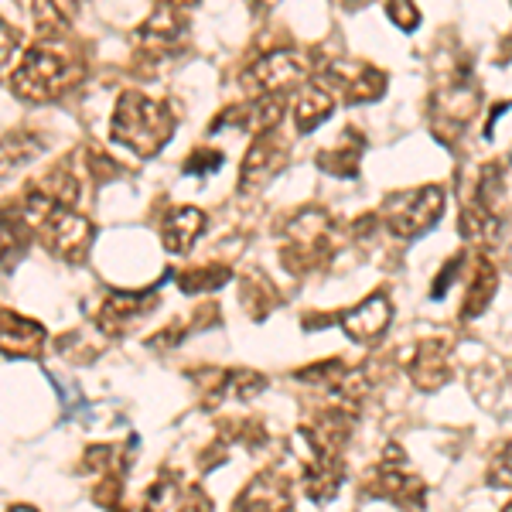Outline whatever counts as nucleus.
<instances>
[{"mask_svg": "<svg viewBox=\"0 0 512 512\" xmlns=\"http://www.w3.org/2000/svg\"><path fill=\"white\" fill-rule=\"evenodd\" d=\"M502 267H506L509 274H512V243L506 246V256H502Z\"/></svg>", "mask_w": 512, "mask_h": 512, "instance_id": "nucleus-40", "label": "nucleus"}, {"mask_svg": "<svg viewBox=\"0 0 512 512\" xmlns=\"http://www.w3.org/2000/svg\"><path fill=\"white\" fill-rule=\"evenodd\" d=\"M35 236H38L35 222L24 216L18 202H7L4 209H0V267L4 270L18 267Z\"/></svg>", "mask_w": 512, "mask_h": 512, "instance_id": "nucleus-19", "label": "nucleus"}, {"mask_svg": "<svg viewBox=\"0 0 512 512\" xmlns=\"http://www.w3.org/2000/svg\"><path fill=\"white\" fill-rule=\"evenodd\" d=\"M335 103H338L335 93L321 79L304 82V86L297 89L294 110H291L294 113V130L297 134H311V130H318L321 123L335 113Z\"/></svg>", "mask_w": 512, "mask_h": 512, "instance_id": "nucleus-20", "label": "nucleus"}, {"mask_svg": "<svg viewBox=\"0 0 512 512\" xmlns=\"http://www.w3.org/2000/svg\"><path fill=\"white\" fill-rule=\"evenodd\" d=\"M369 492L379 495V499L396 502V506L424 509V502H427L424 478L410 468V461H407V454H403L400 444H386V454L376 465L373 482H369Z\"/></svg>", "mask_w": 512, "mask_h": 512, "instance_id": "nucleus-5", "label": "nucleus"}, {"mask_svg": "<svg viewBox=\"0 0 512 512\" xmlns=\"http://www.w3.org/2000/svg\"><path fill=\"white\" fill-rule=\"evenodd\" d=\"M393 321V308H390V297L383 291L379 294H369L366 301H359L352 311H345L342 318H338V325H342V332L352 338V342H379V338L386 335V328H390Z\"/></svg>", "mask_w": 512, "mask_h": 512, "instance_id": "nucleus-16", "label": "nucleus"}, {"mask_svg": "<svg viewBox=\"0 0 512 512\" xmlns=\"http://www.w3.org/2000/svg\"><path fill=\"white\" fill-rule=\"evenodd\" d=\"M161 4H168V7H178V11H185V7H195L198 0H161Z\"/></svg>", "mask_w": 512, "mask_h": 512, "instance_id": "nucleus-39", "label": "nucleus"}, {"mask_svg": "<svg viewBox=\"0 0 512 512\" xmlns=\"http://www.w3.org/2000/svg\"><path fill=\"white\" fill-rule=\"evenodd\" d=\"M219 164H222V151H216V147H195L181 168H185V175H192V178H205V175H212Z\"/></svg>", "mask_w": 512, "mask_h": 512, "instance_id": "nucleus-33", "label": "nucleus"}, {"mask_svg": "<svg viewBox=\"0 0 512 512\" xmlns=\"http://www.w3.org/2000/svg\"><path fill=\"white\" fill-rule=\"evenodd\" d=\"M489 485L492 489H512V441L499 444L492 451V461H489Z\"/></svg>", "mask_w": 512, "mask_h": 512, "instance_id": "nucleus-32", "label": "nucleus"}, {"mask_svg": "<svg viewBox=\"0 0 512 512\" xmlns=\"http://www.w3.org/2000/svg\"><path fill=\"white\" fill-rule=\"evenodd\" d=\"M188 41V21H185V11L178 7H168L161 4L158 11L151 14L144 24L137 28L134 35V45H137V55L147 62H164L171 55H178Z\"/></svg>", "mask_w": 512, "mask_h": 512, "instance_id": "nucleus-9", "label": "nucleus"}, {"mask_svg": "<svg viewBox=\"0 0 512 512\" xmlns=\"http://www.w3.org/2000/svg\"><path fill=\"white\" fill-rule=\"evenodd\" d=\"M181 492H185V485L178 482L175 472H161L158 482L144 495V512H175L181 502Z\"/></svg>", "mask_w": 512, "mask_h": 512, "instance_id": "nucleus-29", "label": "nucleus"}, {"mask_svg": "<svg viewBox=\"0 0 512 512\" xmlns=\"http://www.w3.org/2000/svg\"><path fill=\"white\" fill-rule=\"evenodd\" d=\"M287 158H291V151L277 137V130L253 137V144L246 147L243 168H239V192H260L267 181H274L287 168Z\"/></svg>", "mask_w": 512, "mask_h": 512, "instance_id": "nucleus-12", "label": "nucleus"}, {"mask_svg": "<svg viewBox=\"0 0 512 512\" xmlns=\"http://www.w3.org/2000/svg\"><path fill=\"white\" fill-rule=\"evenodd\" d=\"M233 280V270L222 267V263H202V267L181 270L178 274V287L185 294H202V291H216V287L229 284Z\"/></svg>", "mask_w": 512, "mask_h": 512, "instance_id": "nucleus-28", "label": "nucleus"}, {"mask_svg": "<svg viewBox=\"0 0 512 512\" xmlns=\"http://www.w3.org/2000/svg\"><path fill=\"white\" fill-rule=\"evenodd\" d=\"M284 96H250L246 103L239 106H229L226 113H219V120L212 123L209 130H226V127H236V130H246V134L260 137V134H274L284 120Z\"/></svg>", "mask_w": 512, "mask_h": 512, "instance_id": "nucleus-13", "label": "nucleus"}, {"mask_svg": "<svg viewBox=\"0 0 512 512\" xmlns=\"http://www.w3.org/2000/svg\"><path fill=\"white\" fill-rule=\"evenodd\" d=\"M82 468L93 475H123L127 468V451H120L117 444H93L82 458Z\"/></svg>", "mask_w": 512, "mask_h": 512, "instance_id": "nucleus-30", "label": "nucleus"}, {"mask_svg": "<svg viewBox=\"0 0 512 512\" xmlns=\"http://www.w3.org/2000/svg\"><path fill=\"white\" fill-rule=\"evenodd\" d=\"M502 512H512V502H506V509H502Z\"/></svg>", "mask_w": 512, "mask_h": 512, "instance_id": "nucleus-43", "label": "nucleus"}, {"mask_svg": "<svg viewBox=\"0 0 512 512\" xmlns=\"http://www.w3.org/2000/svg\"><path fill=\"white\" fill-rule=\"evenodd\" d=\"M451 342L444 335H434V338H424V342L417 345L414 355H410L407 362V376L410 383L417 386V390L424 393H434L441 390L444 383L451 379Z\"/></svg>", "mask_w": 512, "mask_h": 512, "instance_id": "nucleus-15", "label": "nucleus"}, {"mask_svg": "<svg viewBox=\"0 0 512 512\" xmlns=\"http://www.w3.org/2000/svg\"><path fill=\"white\" fill-rule=\"evenodd\" d=\"M311 76V65L301 52L294 48H277L267 52L260 62L250 65V72L243 76L246 86L253 89V96H287L291 89H301Z\"/></svg>", "mask_w": 512, "mask_h": 512, "instance_id": "nucleus-6", "label": "nucleus"}, {"mask_svg": "<svg viewBox=\"0 0 512 512\" xmlns=\"http://www.w3.org/2000/svg\"><path fill=\"white\" fill-rule=\"evenodd\" d=\"M478 110V93L472 86V79L465 76H454V82L448 89H437L434 93V103H431V127H434V137L441 144H454L465 127L472 123Z\"/></svg>", "mask_w": 512, "mask_h": 512, "instance_id": "nucleus-8", "label": "nucleus"}, {"mask_svg": "<svg viewBox=\"0 0 512 512\" xmlns=\"http://www.w3.org/2000/svg\"><path fill=\"white\" fill-rule=\"evenodd\" d=\"M158 301H161L158 287H151V291H113L103 304H99L96 328L103 335H110V338H120V335L134 332L140 321L151 315Z\"/></svg>", "mask_w": 512, "mask_h": 512, "instance_id": "nucleus-11", "label": "nucleus"}, {"mask_svg": "<svg viewBox=\"0 0 512 512\" xmlns=\"http://www.w3.org/2000/svg\"><path fill=\"white\" fill-rule=\"evenodd\" d=\"M332 93L342 96L345 106H362L376 103L386 93V72H379L376 65L349 59V62H332L325 65V72L318 76Z\"/></svg>", "mask_w": 512, "mask_h": 512, "instance_id": "nucleus-10", "label": "nucleus"}, {"mask_svg": "<svg viewBox=\"0 0 512 512\" xmlns=\"http://www.w3.org/2000/svg\"><path fill=\"white\" fill-rule=\"evenodd\" d=\"M386 18H390L400 31H417L420 28V11L414 0H386Z\"/></svg>", "mask_w": 512, "mask_h": 512, "instance_id": "nucleus-34", "label": "nucleus"}, {"mask_svg": "<svg viewBox=\"0 0 512 512\" xmlns=\"http://www.w3.org/2000/svg\"><path fill=\"white\" fill-rule=\"evenodd\" d=\"M41 151H45V137L35 130H11L7 137H0V178L28 168Z\"/></svg>", "mask_w": 512, "mask_h": 512, "instance_id": "nucleus-23", "label": "nucleus"}, {"mask_svg": "<svg viewBox=\"0 0 512 512\" xmlns=\"http://www.w3.org/2000/svg\"><path fill=\"white\" fill-rule=\"evenodd\" d=\"M38 243L65 263H79L86 260L89 246H93V226L76 209L59 205L38 222Z\"/></svg>", "mask_w": 512, "mask_h": 512, "instance_id": "nucleus-7", "label": "nucleus"}, {"mask_svg": "<svg viewBox=\"0 0 512 512\" xmlns=\"http://www.w3.org/2000/svg\"><path fill=\"white\" fill-rule=\"evenodd\" d=\"M89 175H96L99 181H110L120 175V164L110 158V154L89 151Z\"/></svg>", "mask_w": 512, "mask_h": 512, "instance_id": "nucleus-37", "label": "nucleus"}, {"mask_svg": "<svg viewBox=\"0 0 512 512\" xmlns=\"http://www.w3.org/2000/svg\"><path fill=\"white\" fill-rule=\"evenodd\" d=\"M495 287H499V277H495V267L489 260H478L475 263V274H472V287L465 294V304H461V318H478L485 308L492 304Z\"/></svg>", "mask_w": 512, "mask_h": 512, "instance_id": "nucleus-27", "label": "nucleus"}, {"mask_svg": "<svg viewBox=\"0 0 512 512\" xmlns=\"http://www.w3.org/2000/svg\"><path fill=\"white\" fill-rule=\"evenodd\" d=\"M362 151H366V140H362L359 130H342V137H338L332 147L318 151L315 164L332 178H355L359 175Z\"/></svg>", "mask_w": 512, "mask_h": 512, "instance_id": "nucleus-22", "label": "nucleus"}, {"mask_svg": "<svg viewBox=\"0 0 512 512\" xmlns=\"http://www.w3.org/2000/svg\"><path fill=\"white\" fill-rule=\"evenodd\" d=\"M345 482V472H342V458L332 461V458H311L308 468H304V492H308L311 502L325 506L332 502L338 489Z\"/></svg>", "mask_w": 512, "mask_h": 512, "instance_id": "nucleus-25", "label": "nucleus"}, {"mask_svg": "<svg viewBox=\"0 0 512 512\" xmlns=\"http://www.w3.org/2000/svg\"><path fill=\"white\" fill-rule=\"evenodd\" d=\"M502 226H506V216H499V212L485 209V205L472 202V198L465 202V209H461V219H458L461 236H465L468 243H475V246L499 243Z\"/></svg>", "mask_w": 512, "mask_h": 512, "instance_id": "nucleus-24", "label": "nucleus"}, {"mask_svg": "<svg viewBox=\"0 0 512 512\" xmlns=\"http://www.w3.org/2000/svg\"><path fill=\"white\" fill-rule=\"evenodd\" d=\"M205 229V212L195 209V205H181V209H171L168 219L161 222V243L168 253L185 256L192 246L198 243Z\"/></svg>", "mask_w": 512, "mask_h": 512, "instance_id": "nucleus-21", "label": "nucleus"}, {"mask_svg": "<svg viewBox=\"0 0 512 512\" xmlns=\"http://www.w3.org/2000/svg\"><path fill=\"white\" fill-rule=\"evenodd\" d=\"M233 512H291V478L280 472H260L236 495Z\"/></svg>", "mask_w": 512, "mask_h": 512, "instance_id": "nucleus-17", "label": "nucleus"}, {"mask_svg": "<svg viewBox=\"0 0 512 512\" xmlns=\"http://www.w3.org/2000/svg\"><path fill=\"white\" fill-rule=\"evenodd\" d=\"M355 431V417L352 410L345 407H332L321 410V414L311 420V424L301 427L304 444L311 448V458H342V448L349 444V437Z\"/></svg>", "mask_w": 512, "mask_h": 512, "instance_id": "nucleus-14", "label": "nucleus"}, {"mask_svg": "<svg viewBox=\"0 0 512 512\" xmlns=\"http://www.w3.org/2000/svg\"><path fill=\"white\" fill-rule=\"evenodd\" d=\"M110 137L120 147H127L130 154H137V158H154L175 137V117H171V110L161 99L127 89L113 106Z\"/></svg>", "mask_w": 512, "mask_h": 512, "instance_id": "nucleus-2", "label": "nucleus"}, {"mask_svg": "<svg viewBox=\"0 0 512 512\" xmlns=\"http://www.w3.org/2000/svg\"><path fill=\"white\" fill-rule=\"evenodd\" d=\"M7 512H38V509H35V506H11Z\"/></svg>", "mask_w": 512, "mask_h": 512, "instance_id": "nucleus-42", "label": "nucleus"}, {"mask_svg": "<svg viewBox=\"0 0 512 512\" xmlns=\"http://www.w3.org/2000/svg\"><path fill=\"white\" fill-rule=\"evenodd\" d=\"M82 79H86V65H82L79 52L72 48L69 35L38 38L35 45L24 48L21 62L14 65L11 93L21 103L41 106L72 93Z\"/></svg>", "mask_w": 512, "mask_h": 512, "instance_id": "nucleus-1", "label": "nucleus"}, {"mask_svg": "<svg viewBox=\"0 0 512 512\" xmlns=\"http://www.w3.org/2000/svg\"><path fill=\"white\" fill-rule=\"evenodd\" d=\"M267 390V376L253 373V369H226V396L236 400H253Z\"/></svg>", "mask_w": 512, "mask_h": 512, "instance_id": "nucleus-31", "label": "nucleus"}, {"mask_svg": "<svg viewBox=\"0 0 512 512\" xmlns=\"http://www.w3.org/2000/svg\"><path fill=\"white\" fill-rule=\"evenodd\" d=\"M18 31L11 28L4 18H0V72H4V65L14 59V52H18Z\"/></svg>", "mask_w": 512, "mask_h": 512, "instance_id": "nucleus-38", "label": "nucleus"}, {"mask_svg": "<svg viewBox=\"0 0 512 512\" xmlns=\"http://www.w3.org/2000/svg\"><path fill=\"white\" fill-rule=\"evenodd\" d=\"M335 250V222L318 205H304L280 233V263L287 274H311Z\"/></svg>", "mask_w": 512, "mask_h": 512, "instance_id": "nucleus-3", "label": "nucleus"}, {"mask_svg": "<svg viewBox=\"0 0 512 512\" xmlns=\"http://www.w3.org/2000/svg\"><path fill=\"white\" fill-rule=\"evenodd\" d=\"M444 216V188L441 185H420L407 192H393L383 205L386 229L400 239H417L441 222Z\"/></svg>", "mask_w": 512, "mask_h": 512, "instance_id": "nucleus-4", "label": "nucleus"}, {"mask_svg": "<svg viewBox=\"0 0 512 512\" xmlns=\"http://www.w3.org/2000/svg\"><path fill=\"white\" fill-rule=\"evenodd\" d=\"M79 0H31V18L41 38H59L69 35V28L76 24Z\"/></svg>", "mask_w": 512, "mask_h": 512, "instance_id": "nucleus-26", "label": "nucleus"}, {"mask_svg": "<svg viewBox=\"0 0 512 512\" xmlns=\"http://www.w3.org/2000/svg\"><path fill=\"white\" fill-rule=\"evenodd\" d=\"M461 267H465V256H451L448 263L441 267V274L434 277V287H431V297L434 301H441L444 294H448V287H451V280H454V274H461Z\"/></svg>", "mask_w": 512, "mask_h": 512, "instance_id": "nucleus-35", "label": "nucleus"}, {"mask_svg": "<svg viewBox=\"0 0 512 512\" xmlns=\"http://www.w3.org/2000/svg\"><path fill=\"white\" fill-rule=\"evenodd\" d=\"M175 512H216V509H212V499L205 495V489H198V485H185Z\"/></svg>", "mask_w": 512, "mask_h": 512, "instance_id": "nucleus-36", "label": "nucleus"}, {"mask_svg": "<svg viewBox=\"0 0 512 512\" xmlns=\"http://www.w3.org/2000/svg\"><path fill=\"white\" fill-rule=\"evenodd\" d=\"M45 328L38 321L18 315L11 308H0V352L7 359H38L45 352Z\"/></svg>", "mask_w": 512, "mask_h": 512, "instance_id": "nucleus-18", "label": "nucleus"}, {"mask_svg": "<svg viewBox=\"0 0 512 512\" xmlns=\"http://www.w3.org/2000/svg\"><path fill=\"white\" fill-rule=\"evenodd\" d=\"M366 4H373V0H345V7H349V11H355V7H366Z\"/></svg>", "mask_w": 512, "mask_h": 512, "instance_id": "nucleus-41", "label": "nucleus"}]
</instances>
